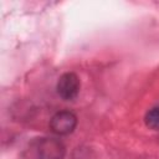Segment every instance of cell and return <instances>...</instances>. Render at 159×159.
<instances>
[{
  "label": "cell",
  "instance_id": "4",
  "mask_svg": "<svg viewBox=\"0 0 159 159\" xmlns=\"http://www.w3.org/2000/svg\"><path fill=\"white\" fill-rule=\"evenodd\" d=\"M145 124L153 130H159V107H153L145 114Z\"/></svg>",
  "mask_w": 159,
  "mask_h": 159
},
{
  "label": "cell",
  "instance_id": "3",
  "mask_svg": "<svg viewBox=\"0 0 159 159\" xmlns=\"http://www.w3.org/2000/svg\"><path fill=\"white\" fill-rule=\"evenodd\" d=\"M36 149L40 159H63L66 153L63 143L56 138H42Z\"/></svg>",
  "mask_w": 159,
  "mask_h": 159
},
{
  "label": "cell",
  "instance_id": "2",
  "mask_svg": "<svg viewBox=\"0 0 159 159\" xmlns=\"http://www.w3.org/2000/svg\"><path fill=\"white\" fill-rule=\"evenodd\" d=\"M80 87H81V83H80L78 76L73 72H67V73H63L58 78L56 89H57L58 96L62 99L72 101L77 97L80 92Z\"/></svg>",
  "mask_w": 159,
  "mask_h": 159
},
{
  "label": "cell",
  "instance_id": "1",
  "mask_svg": "<svg viewBox=\"0 0 159 159\" xmlns=\"http://www.w3.org/2000/svg\"><path fill=\"white\" fill-rule=\"evenodd\" d=\"M77 125V117L70 111H61L52 116L50 128L55 134L67 135L75 130Z\"/></svg>",
  "mask_w": 159,
  "mask_h": 159
}]
</instances>
